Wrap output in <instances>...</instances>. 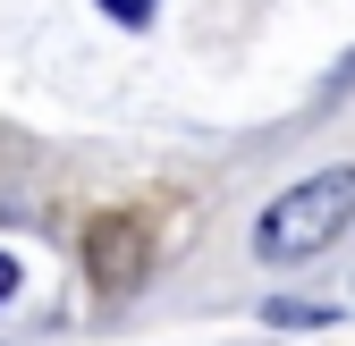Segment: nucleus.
I'll return each instance as SVG.
<instances>
[{
	"mask_svg": "<svg viewBox=\"0 0 355 346\" xmlns=\"http://www.w3.org/2000/svg\"><path fill=\"white\" fill-rule=\"evenodd\" d=\"M347 228H355V169H313L254 220V253L262 262H304V253L338 245Z\"/></svg>",
	"mask_w": 355,
	"mask_h": 346,
	"instance_id": "nucleus-1",
	"label": "nucleus"
},
{
	"mask_svg": "<svg viewBox=\"0 0 355 346\" xmlns=\"http://www.w3.org/2000/svg\"><path fill=\"white\" fill-rule=\"evenodd\" d=\"M102 9H110L119 26H153V9H161V0H102Z\"/></svg>",
	"mask_w": 355,
	"mask_h": 346,
	"instance_id": "nucleus-3",
	"label": "nucleus"
},
{
	"mask_svg": "<svg viewBox=\"0 0 355 346\" xmlns=\"http://www.w3.org/2000/svg\"><path fill=\"white\" fill-rule=\"evenodd\" d=\"M144 262H153L144 220L110 211V220L85 228V271H94V287H102V295H136V287H144Z\"/></svg>",
	"mask_w": 355,
	"mask_h": 346,
	"instance_id": "nucleus-2",
	"label": "nucleus"
},
{
	"mask_svg": "<svg viewBox=\"0 0 355 346\" xmlns=\"http://www.w3.org/2000/svg\"><path fill=\"white\" fill-rule=\"evenodd\" d=\"M9 295H17V262H9V253H0V304H9Z\"/></svg>",
	"mask_w": 355,
	"mask_h": 346,
	"instance_id": "nucleus-4",
	"label": "nucleus"
}]
</instances>
